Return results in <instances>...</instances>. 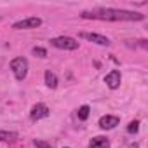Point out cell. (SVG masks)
I'll return each mask as SVG.
<instances>
[{"instance_id":"cell-19","label":"cell","mask_w":148,"mask_h":148,"mask_svg":"<svg viewBox=\"0 0 148 148\" xmlns=\"http://www.w3.org/2000/svg\"><path fill=\"white\" fill-rule=\"evenodd\" d=\"M66 148H68V146H66Z\"/></svg>"},{"instance_id":"cell-18","label":"cell","mask_w":148,"mask_h":148,"mask_svg":"<svg viewBox=\"0 0 148 148\" xmlns=\"http://www.w3.org/2000/svg\"><path fill=\"white\" fill-rule=\"evenodd\" d=\"M0 21H2V18H0Z\"/></svg>"},{"instance_id":"cell-6","label":"cell","mask_w":148,"mask_h":148,"mask_svg":"<svg viewBox=\"0 0 148 148\" xmlns=\"http://www.w3.org/2000/svg\"><path fill=\"white\" fill-rule=\"evenodd\" d=\"M98 124H99V127H101L103 131H110V129H115V127L120 124V119H119L117 115H103Z\"/></svg>"},{"instance_id":"cell-11","label":"cell","mask_w":148,"mask_h":148,"mask_svg":"<svg viewBox=\"0 0 148 148\" xmlns=\"http://www.w3.org/2000/svg\"><path fill=\"white\" fill-rule=\"evenodd\" d=\"M19 136L18 132H12V131H0V141H4V143H14L18 141Z\"/></svg>"},{"instance_id":"cell-7","label":"cell","mask_w":148,"mask_h":148,"mask_svg":"<svg viewBox=\"0 0 148 148\" xmlns=\"http://www.w3.org/2000/svg\"><path fill=\"white\" fill-rule=\"evenodd\" d=\"M120 82H122V75H120L119 70H112L108 75L105 77V84L110 89H119L120 87Z\"/></svg>"},{"instance_id":"cell-15","label":"cell","mask_w":148,"mask_h":148,"mask_svg":"<svg viewBox=\"0 0 148 148\" xmlns=\"http://www.w3.org/2000/svg\"><path fill=\"white\" fill-rule=\"evenodd\" d=\"M32 54L37 56V58H47V51L44 47H33L32 49Z\"/></svg>"},{"instance_id":"cell-16","label":"cell","mask_w":148,"mask_h":148,"mask_svg":"<svg viewBox=\"0 0 148 148\" xmlns=\"http://www.w3.org/2000/svg\"><path fill=\"white\" fill-rule=\"evenodd\" d=\"M33 145H35L37 148H51V143L42 141V139H33Z\"/></svg>"},{"instance_id":"cell-4","label":"cell","mask_w":148,"mask_h":148,"mask_svg":"<svg viewBox=\"0 0 148 148\" xmlns=\"http://www.w3.org/2000/svg\"><path fill=\"white\" fill-rule=\"evenodd\" d=\"M80 38H86V40H89V42H92V44H98V45H103V47H108V45H112V42H110V38L108 37H105V35H99V33H91V32H82L80 35H79Z\"/></svg>"},{"instance_id":"cell-9","label":"cell","mask_w":148,"mask_h":148,"mask_svg":"<svg viewBox=\"0 0 148 148\" xmlns=\"http://www.w3.org/2000/svg\"><path fill=\"white\" fill-rule=\"evenodd\" d=\"M89 148H110V139L105 136H96L91 139Z\"/></svg>"},{"instance_id":"cell-14","label":"cell","mask_w":148,"mask_h":148,"mask_svg":"<svg viewBox=\"0 0 148 148\" xmlns=\"http://www.w3.org/2000/svg\"><path fill=\"white\" fill-rule=\"evenodd\" d=\"M139 131V120H131L129 125H127V132L129 134H136Z\"/></svg>"},{"instance_id":"cell-1","label":"cell","mask_w":148,"mask_h":148,"mask_svg":"<svg viewBox=\"0 0 148 148\" xmlns=\"http://www.w3.org/2000/svg\"><path fill=\"white\" fill-rule=\"evenodd\" d=\"M82 19H99V21H143L145 14L125 9H112V7H98L91 11L80 12Z\"/></svg>"},{"instance_id":"cell-13","label":"cell","mask_w":148,"mask_h":148,"mask_svg":"<svg viewBox=\"0 0 148 148\" xmlns=\"http://www.w3.org/2000/svg\"><path fill=\"white\" fill-rule=\"evenodd\" d=\"M89 113H91V108L87 105H82L79 110H77V115H79V120H87L89 119Z\"/></svg>"},{"instance_id":"cell-17","label":"cell","mask_w":148,"mask_h":148,"mask_svg":"<svg viewBox=\"0 0 148 148\" xmlns=\"http://www.w3.org/2000/svg\"><path fill=\"white\" fill-rule=\"evenodd\" d=\"M129 148H138V143H132V145H129Z\"/></svg>"},{"instance_id":"cell-12","label":"cell","mask_w":148,"mask_h":148,"mask_svg":"<svg viewBox=\"0 0 148 148\" xmlns=\"http://www.w3.org/2000/svg\"><path fill=\"white\" fill-rule=\"evenodd\" d=\"M125 45L131 47V49H148V40L145 38H139V40H125Z\"/></svg>"},{"instance_id":"cell-5","label":"cell","mask_w":148,"mask_h":148,"mask_svg":"<svg viewBox=\"0 0 148 148\" xmlns=\"http://www.w3.org/2000/svg\"><path fill=\"white\" fill-rule=\"evenodd\" d=\"M40 25H42V19L33 16V18H25L21 21H16L12 25V28L14 30H32V28H38Z\"/></svg>"},{"instance_id":"cell-10","label":"cell","mask_w":148,"mask_h":148,"mask_svg":"<svg viewBox=\"0 0 148 148\" xmlns=\"http://www.w3.org/2000/svg\"><path fill=\"white\" fill-rule=\"evenodd\" d=\"M44 79H45V86H47L49 89H56V87H58V77H56V73H52L51 70L45 71Z\"/></svg>"},{"instance_id":"cell-2","label":"cell","mask_w":148,"mask_h":148,"mask_svg":"<svg viewBox=\"0 0 148 148\" xmlns=\"http://www.w3.org/2000/svg\"><path fill=\"white\" fill-rule=\"evenodd\" d=\"M11 70L18 80H25L28 75V59L26 58H14L11 61Z\"/></svg>"},{"instance_id":"cell-8","label":"cell","mask_w":148,"mask_h":148,"mask_svg":"<svg viewBox=\"0 0 148 148\" xmlns=\"http://www.w3.org/2000/svg\"><path fill=\"white\" fill-rule=\"evenodd\" d=\"M30 117H32V120H40V119L49 117V108H47V105H44V103H37V105L32 108Z\"/></svg>"},{"instance_id":"cell-3","label":"cell","mask_w":148,"mask_h":148,"mask_svg":"<svg viewBox=\"0 0 148 148\" xmlns=\"http://www.w3.org/2000/svg\"><path fill=\"white\" fill-rule=\"evenodd\" d=\"M51 45L56 47V49H64V51H77L79 49V42L71 37H56V38H51Z\"/></svg>"}]
</instances>
